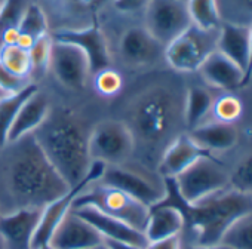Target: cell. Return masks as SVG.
Returning <instances> with one entry per match:
<instances>
[{"instance_id":"1","label":"cell","mask_w":252,"mask_h":249,"mask_svg":"<svg viewBox=\"0 0 252 249\" xmlns=\"http://www.w3.org/2000/svg\"><path fill=\"white\" fill-rule=\"evenodd\" d=\"M14 144L8 183L20 208H45L71 188L48 160L33 135Z\"/></svg>"},{"instance_id":"2","label":"cell","mask_w":252,"mask_h":249,"mask_svg":"<svg viewBox=\"0 0 252 249\" xmlns=\"http://www.w3.org/2000/svg\"><path fill=\"white\" fill-rule=\"evenodd\" d=\"M165 180V178H163ZM166 197L175 202L184 215L186 224L196 231V245H218L225 233L243 217L252 214V196L243 194L233 188L220 191L197 203L189 205L181 200L172 178H166Z\"/></svg>"},{"instance_id":"3","label":"cell","mask_w":252,"mask_h":249,"mask_svg":"<svg viewBox=\"0 0 252 249\" xmlns=\"http://www.w3.org/2000/svg\"><path fill=\"white\" fill-rule=\"evenodd\" d=\"M32 135L70 187L83 181L92 159L88 147L89 135L77 119L65 113H49Z\"/></svg>"},{"instance_id":"4","label":"cell","mask_w":252,"mask_h":249,"mask_svg":"<svg viewBox=\"0 0 252 249\" xmlns=\"http://www.w3.org/2000/svg\"><path fill=\"white\" fill-rule=\"evenodd\" d=\"M184 98L169 86H152L135 99L131 108V124L135 144L147 149H158L163 143L166 146L175 138L172 137L178 123L184 120Z\"/></svg>"},{"instance_id":"5","label":"cell","mask_w":252,"mask_h":249,"mask_svg":"<svg viewBox=\"0 0 252 249\" xmlns=\"http://www.w3.org/2000/svg\"><path fill=\"white\" fill-rule=\"evenodd\" d=\"M77 206H92L99 212L120 219L143 233L150 212L149 206L140 203L117 188L104 186L101 183L92 184L83 193H80L73 202V208Z\"/></svg>"},{"instance_id":"6","label":"cell","mask_w":252,"mask_h":249,"mask_svg":"<svg viewBox=\"0 0 252 249\" xmlns=\"http://www.w3.org/2000/svg\"><path fill=\"white\" fill-rule=\"evenodd\" d=\"M174 186L184 203L193 205L230 187V174L212 156L199 159L174 178Z\"/></svg>"},{"instance_id":"7","label":"cell","mask_w":252,"mask_h":249,"mask_svg":"<svg viewBox=\"0 0 252 249\" xmlns=\"http://www.w3.org/2000/svg\"><path fill=\"white\" fill-rule=\"evenodd\" d=\"M218 30H203L191 24L183 34L165 46V60L180 73L199 71L205 60L217 51Z\"/></svg>"},{"instance_id":"8","label":"cell","mask_w":252,"mask_h":249,"mask_svg":"<svg viewBox=\"0 0 252 249\" xmlns=\"http://www.w3.org/2000/svg\"><path fill=\"white\" fill-rule=\"evenodd\" d=\"M89 156L107 166H120L135 150V140L128 123L104 120L98 123L88 138Z\"/></svg>"},{"instance_id":"9","label":"cell","mask_w":252,"mask_h":249,"mask_svg":"<svg viewBox=\"0 0 252 249\" xmlns=\"http://www.w3.org/2000/svg\"><path fill=\"white\" fill-rule=\"evenodd\" d=\"M144 29L166 46L193 23L186 0H149L144 6Z\"/></svg>"},{"instance_id":"10","label":"cell","mask_w":252,"mask_h":249,"mask_svg":"<svg viewBox=\"0 0 252 249\" xmlns=\"http://www.w3.org/2000/svg\"><path fill=\"white\" fill-rule=\"evenodd\" d=\"M99 183L126 193L149 208L160 203L166 197L165 181L159 184L143 174L125 169L122 166H107Z\"/></svg>"},{"instance_id":"11","label":"cell","mask_w":252,"mask_h":249,"mask_svg":"<svg viewBox=\"0 0 252 249\" xmlns=\"http://www.w3.org/2000/svg\"><path fill=\"white\" fill-rule=\"evenodd\" d=\"M55 42H64L77 46L88 58L91 73L96 74L101 70L110 67L111 57L108 51L107 39L102 30L96 24H91L85 29H63L52 34Z\"/></svg>"},{"instance_id":"12","label":"cell","mask_w":252,"mask_h":249,"mask_svg":"<svg viewBox=\"0 0 252 249\" xmlns=\"http://www.w3.org/2000/svg\"><path fill=\"white\" fill-rule=\"evenodd\" d=\"M49 68L58 82L70 89H82L92 74L88 58L77 46L55 40L52 45Z\"/></svg>"},{"instance_id":"13","label":"cell","mask_w":252,"mask_h":249,"mask_svg":"<svg viewBox=\"0 0 252 249\" xmlns=\"http://www.w3.org/2000/svg\"><path fill=\"white\" fill-rule=\"evenodd\" d=\"M42 208H20L0 215V240L3 249H33V239Z\"/></svg>"},{"instance_id":"14","label":"cell","mask_w":252,"mask_h":249,"mask_svg":"<svg viewBox=\"0 0 252 249\" xmlns=\"http://www.w3.org/2000/svg\"><path fill=\"white\" fill-rule=\"evenodd\" d=\"M119 52L123 62L129 67H146L163 57L165 46L144 27H132L123 33L119 42Z\"/></svg>"},{"instance_id":"15","label":"cell","mask_w":252,"mask_h":249,"mask_svg":"<svg viewBox=\"0 0 252 249\" xmlns=\"http://www.w3.org/2000/svg\"><path fill=\"white\" fill-rule=\"evenodd\" d=\"M73 211L79 217H82L85 221H88L101 234L104 240L131 243V245H137L141 248H146L149 245V240L143 231L128 225L120 219L105 215L92 206H77V208H73Z\"/></svg>"},{"instance_id":"16","label":"cell","mask_w":252,"mask_h":249,"mask_svg":"<svg viewBox=\"0 0 252 249\" xmlns=\"http://www.w3.org/2000/svg\"><path fill=\"white\" fill-rule=\"evenodd\" d=\"M104 243L101 234L73 209L65 215L49 240L52 249H88Z\"/></svg>"},{"instance_id":"17","label":"cell","mask_w":252,"mask_h":249,"mask_svg":"<svg viewBox=\"0 0 252 249\" xmlns=\"http://www.w3.org/2000/svg\"><path fill=\"white\" fill-rule=\"evenodd\" d=\"M206 156H211L209 152L199 147L189 134H180L163 149L159 160V172L165 180H174L199 159Z\"/></svg>"},{"instance_id":"18","label":"cell","mask_w":252,"mask_h":249,"mask_svg":"<svg viewBox=\"0 0 252 249\" xmlns=\"http://www.w3.org/2000/svg\"><path fill=\"white\" fill-rule=\"evenodd\" d=\"M186 225L183 211L172 203L160 202L150 208L144 234L150 242H158L180 236Z\"/></svg>"},{"instance_id":"19","label":"cell","mask_w":252,"mask_h":249,"mask_svg":"<svg viewBox=\"0 0 252 249\" xmlns=\"http://www.w3.org/2000/svg\"><path fill=\"white\" fill-rule=\"evenodd\" d=\"M51 113V107L49 102L46 99V96L43 93H40L39 91L34 92L20 108L14 124L9 131V137L8 141L11 144L23 140L27 135H32L40 124L48 119Z\"/></svg>"},{"instance_id":"20","label":"cell","mask_w":252,"mask_h":249,"mask_svg":"<svg viewBox=\"0 0 252 249\" xmlns=\"http://www.w3.org/2000/svg\"><path fill=\"white\" fill-rule=\"evenodd\" d=\"M200 76L214 88L231 91L243 86L245 71L221 52L214 51L199 68Z\"/></svg>"},{"instance_id":"21","label":"cell","mask_w":252,"mask_h":249,"mask_svg":"<svg viewBox=\"0 0 252 249\" xmlns=\"http://www.w3.org/2000/svg\"><path fill=\"white\" fill-rule=\"evenodd\" d=\"M217 51L246 71L249 61V27L239 23L221 24Z\"/></svg>"},{"instance_id":"22","label":"cell","mask_w":252,"mask_h":249,"mask_svg":"<svg viewBox=\"0 0 252 249\" xmlns=\"http://www.w3.org/2000/svg\"><path fill=\"white\" fill-rule=\"evenodd\" d=\"M190 138L206 152H222L231 149L237 141V129L233 123H202L189 132Z\"/></svg>"},{"instance_id":"23","label":"cell","mask_w":252,"mask_h":249,"mask_svg":"<svg viewBox=\"0 0 252 249\" xmlns=\"http://www.w3.org/2000/svg\"><path fill=\"white\" fill-rule=\"evenodd\" d=\"M37 92V86L30 83L26 89L17 93H6L0 98V150H3L9 141V131L14 124V120L21 108V105L34 93Z\"/></svg>"},{"instance_id":"24","label":"cell","mask_w":252,"mask_h":249,"mask_svg":"<svg viewBox=\"0 0 252 249\" xmlns=\"http://www.w3.org/2000/svg\"><path fill=\"white\" fill-rule=\"evenodd\" d=\"M214 98L200 86L190 88L184 95V124L191 131L203 123L206 116L212 111Z\"/></svg>"},{"instance_id":"25","label":"cell","mask_w":252,"mask_h":249,"mask_svg":"<svg viewBox=\"0 0 252 249\" xmlns=\"http://www.w3.org/2000/svg\"><path fill=\"white\" fill-rule=\"evenodd\" d=\"M191 23L203 30H218L221 27V12L218 0H186Z\"/></svg>"},{"instance_id":"26","label":"cell","mask_w":252,"mask_h":249,"mask_svg":"<svg viewBox=\"0 0 252 249\" xmlns=\"http://www.w3.org/2000/svg\"><path fill=\"white\" fill-rule=\"evenodd\" d=\"M18 29L23 34L32 37L33 40L49 34V21L46 12L37 3H29Z\"/></svg>"},{"instance_id":"27","label":"cell","mask_w":252,"mask_h":249,"mask_svg":"<svg viewBox=\"0 0 252 249\" xmlns=\"http://www.w3.org/2000/svg\"><path fill=\"white\" fill-rule=\"evenodd\" d=\"M0 64L6 67L12 74L29 79L32 74V61L27 49H23L17 45L3 46L0 49Z\"/></svg>"},{"instance_id":"28","label":"cell","mask_w":252,"mask_h":249,"mask_svg":"<svg viewBox=\"0 0 252 249\" xmlns=\"http://www.w3.org/2000/svg\"><path fill=\"white\" fill-rule=\"evenodd\" d=\"M29 6L27 0H2L0 2V49L3 48L2 37L9 29L20 26V21Z\"/></svg>"},{"instance_id":"29","label":"cell","mask_w":252,"mask_h":249,"mask_svg":"<svg viewBox=\"0 0 252 249\" xmlns=\"http://www.w3.org/2000/svg\"><path fill=\"white\" fill-rule=\"evenodd\" d=\"M221 243L233 249H252V214L239 219L225 233Z\"/></svg>"},{"instance_id":"30","label":"cell","mask_w":252,"mask_h":249,"mask_svg":"<svg viewBox=\"0 0 252 249\" xmlns=\"http://www.w3.org/2000/svg\"><path fill=\"white\" fill-rule=\"evenodd\" d=\"M242 102L234 95H222L214 101L212 113L217 117L218 122L224 123H233L242 116Z\"/></svg>"},{"instance_id":"31","label":"cell","mask_w":252,"mask_h":249,"mask_svg":"<svg viewBox=\"0 0 252 249\" xmlns=\"http://www.w3.org/2000/svg\"><path fill=\"white\" fill-rule=\"evenodd\" d=\"M54 39L51 34H46L37 40H34L33 46L29 49L30 61H32V73L33 71H46L49 68V60L52 52Z\"/></svg>"},{"instance_id":"32","label":"cell","mask_w":252,"mask_h":249,"mask_svg":"<svg viewBox=\"0 0 252 249\" xmlns=\"http://www.w3.org/2000/svg\"><path fill=\"white\" fill-rule=\"evenodd\" d=\"M230 188L252 196V155L245 157L230 174Z\"/></svg>"},{"instance_id":"33","label":"cell","mask_w":252,"mask_h":249,"mask_svg":"<svg viewBox=\"0 0 252 249\" xmlns=\"http://www.w3.org/2000/svg\"><path fill=\"white\" fill-rule=\"evenodd\" d=\"M122 76L113 70V68H105V70H101L99 73H96V77H95V88L96 91L101 93V95H105V96H113L116 95L120 89H122Z\"/></svg>"},{"instance_id":"34","label":"cell","mask_w":252,"mask_h":249,"mask_svg":"<svg viewBox=\"0 0 252 249\" xmlns=\"http://www.w3.org/2000/svg\"><path fill=\"white\" fill-rule=\"evenodd\" d=\"M30 85L29 79L18 77L12 74L6 67L0 64V91L3 93H17Z\"/></svg>"},{"instance_id":"35","label":"cell","mask_w":252,"mask_h":249,"mask_svg":"<svg viewBox=\"0 0 252 249\" xmlns=\"http://www.w3.org/2000/svg\"><path fill=\"white\" fill-rule=\"evenodd\" d=\"M149 0H114V5L122 12H135L144 9Z\"/></svg>"},{"instance_id":"36","label":"cell","mask_w":252,"mask_h":249,"mask_svg":"<svg viewBox=\"0 0 252 249\" xmlns=\"http://www.w3.org/2000/svg\"><path fill=\"white\" fill-rule=\"evenodd\" d=\"M181 237L175 236V237H169V239H163V240H158V242H150L146 249H181Z\"/></svg>"},{"instance_id":"37","label":"cell","mask_w":252,"mask_h":249,"mask_svg":"<svg viewBox=\"0 0 252 249\" xmlns=\"http://www.w3.org/2000/svg\"><path fill=\"white\" fill-rule=\"evenodd\" d=\"M70 9L79 11V12H89L95 5L96 0H65Z\"/></svg>"},{"instance_id":"38","label":"cell","mask_w":252,"mask_h":249,"mask_svg":"<svg viewBox=\"0 0 252 249\" xmlns=\"http://www.w3.org/2000/svg\"><path fill=\"white\" fill-rule=\"evenodd\" d=\"M248 27H249V61H248L245 76H243V85H246L252 77V24Z\"/></svg>"},{"instance_id":"39","label":"cell","mask_w":252,"mask_h":249,"mask_svg":"<svg viewBox=\"0 0 252 249\" xmlns=\"http://www.w3.org/2000/svg\"><path fill=\"white\" fill-rule=\"evenodd\" d=\"M181 249H233L224 243H218V245H209V246H205V245H196V243H183L181 245Z\"/></svg>"},{"instance_id":"40","label":"cell","mask_w":252,"mask_h":249,"mask_svg":"<svg viewBox=\"0 0 252 249\" xmlns=\"http://www.w3.org/2000/svg\"><path fill=\"white\" fill-rule=\"evenodd\" d=\"M105 246L108 249H146L137 245H131V243H123V242H114V240H104Z\"/></svg>"},{"instance_id":"41","label":"cell","mask_w":252,"mask_h":249,"mask_svg":"<svg viewBox=\"0 0 252 249\" xmlns=\"http://www.w3.org/2000/svg\"><path fill=\"white\" fill-rule=\"evenodd\" d=\"M88 249H108L105 246V243H101V245H96V246H92V248H88Z\"/></svg>"},{"instance_id":"42","label":"cell","mask_w":252,"mask_h":249,"mask_svg":"<svg viewBox=\"0 0 252 249\" xmlns=\"http://www.w3.org/2000/svg\"><path fill=\"white\" fill-rule=\"evenodd\" d=\"M242 2L245 3V6H246V8H249V9L252 11V0H242Z\"/></svg>"},{"instance_id":"43","label":"cell","mask_w":252,"mask_h":249,"mask_svg":"<svg viewBox=\"0 0 252 249\" xmlns=\"http://www.w3.org/2000/svg\"><path fill=\"white\" fill-rule=\"evenodd\" d=\"M39 249H52L51 246H43V248H39Z\"/></svg>"},{"instance_id":"44","label":"cell","mask_w":252,"mask_h":249,"mask_svg":"<svg viewBox=\"0 0 252 249\" xmlns=\"http://www.w3.org/2000/svg\"><path fill=\"white\" fill-rule=\"evenodd\" d=\"M3 95H6V93H3V92H2V91H0V98H2V96H3Z\"/></svg>"},{"instance_id":"45","label":"cell","mask_w":252,"mask_h":249,"mask_svg":"<svg viewBox=\"0 0 252 249\" xmlns=\"http://www.w3.org/2000/svg\"><path fill=\"white\" fill-rule=\"evenodd\" d=\"M0 249H3V245H2V240H0Z\"/></svg>"}]
</instances>
